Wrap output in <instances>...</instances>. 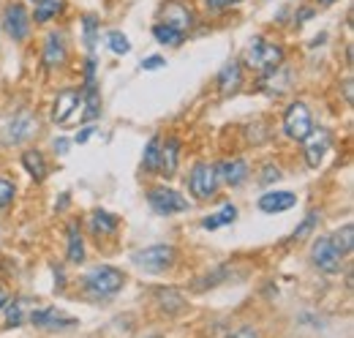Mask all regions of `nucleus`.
Wrapping results in <instances>:
<instances>
[{
    "label": "nucleus",
    "mask_w": 354,
    "mask_h": 338,
    "mask_svg": "<svg viewBox=\"0 0 354 338\" xmlns=\"http://www.w3.org/2000/svg\"><path fill=\"white\" fill-rule=\"evenodd\" d=\"M93 131H95V128H93V126L82 128V131H80V134H77V136H74V142H77V145H85V142H88L90 136H93Z\"/></svg>",
    "instance_id": "obj_38"
},
{
    "label": "nucleus",
    "mask_w": 354,
    "mask_h": 338,
    "mask_svg": "<svg viewBox=\"0 0 354 338\" xmlns=\"http://www.w3.org/2000/svg\"><path fill=\"white\" fill-rule=\"evenodd\" d=\"M161 66H167V60L161 55H150V57L142 60V71H158Z\"/></svg>",
    "instance_id": "obj_35"
},
{
    "label": "nucleus",
    "mask_w": 354,
    "mask_h": 338,
    "mask_svg": "<svg viewBox=\"0 0 354 338\" xmlns=\"http://www.w3.org/2000/svg\"><path fill=\"white\" fill-rule=\"evenodd\" d=\"M95 82V60L93 57H88L85 60V84Z\"/></svg>",
    "instance_id": "obj_37"
},
{
    "label": "nucleus",
    "mask_w": 354,
    "mask_h": 338,
    "mask_svg": "<svg viewBox=\"0 0 354 338\" xmlns=\"http://www.w3.org/2000/svg\"><path fill=\"white\" fill-rule=\"evenodd\" d=\"M82 109V87H63L52 104V121L66 126ZM82 115V112H80Z\"/></svg>",
    "instance_id": "obj_10"
},
{
    "label": "nucleus",
    "mask_w": 354,
    "mask_h": 338,
    "mask_svg": "<svg viewBox=\"0 0 354 338\" xmlns=\"http://www.w3.org/2000/svg\"><path fill=\"white\" fill-rule=\"evenodd\" d=\"M30 25H33V19H30V14H28V8L22 3H8L6 6V11H3V30L8 33L11 42H25L30 36Z\"/></svg>",
    "instance_id": "obj_9"
},
{
    "label": "nucleus",
    "mask_w": 354,
    "mask_h": 338,
    "mask_svg": "<svg viewBox=\"0 0 354 338\" xmlns=\"http://www.w3.org/2000/svg\"><path fill=\"white\" fill-rule=\"evenodd\" d=\"M226 338H262V336H259V330L254 325H243V328H237L234 333H229Z\"/></svg>",
    "instance_id": "obj_36"
},
{
    "label": "nucleus",
    "mask_w": 354,
    "mask_h": 338,
    "mask_svg": "<svg viewBox=\"0 0 354 338\" xmlns=\"http://www.w3.org/2000/svg\"><path fill=\"white\" fill-rule=\"evenodd\" d=\"M123 287H126V276H123V270H118L112 265H95L82 276V290L93 300L115 297Z\"/></svg>",
    "instance_id": "obj_1"
},
{
    "label": "nucleus",
    "mask_w": 354,
    "mask_h": 338,
    "mask_svg": "<svg viewBox=\"0 0 354 338\" xmlns=\"http://www.w3.org/2000/svg\"><path fill=\"white\" fill-rule=\"evenodd\" d=\"M333 145V136L327 128H313L308 136L303 139V156H306V164L310 169H319V164L324 161L327 150Z\"/></svg>",
    "instance_id": "obj_12"
},
{
    "label": "nucleus",
    "mask_w": 354,
    "mask_h": 338,
    "mask_svg": "<svg viewBox=\"0 0 354 338\" xmlns=\"http://www.w3.org/2000/svg\"><path fill=\"white\" fill-rule=\"evenodd\" d=\"M283 175H281V169L272 167V164H267L265 169H262V177H259V183L262 186H267V183H275V180H281Z\"/></svg>",
    "instance_id": "obj_34"
},
{
    "label": "nucleus",
    "mask_w": 354,
    "mask_h": 338,
    "mask_svg": "<svg viewBox=\"0 0 354 338\" xmlns=\"http://www.w3.org/2000/svg\"><path fill=\"white\" fill-rule=\"evenodd\" d=\"M240 84H243V66H240V60H229L218 71V90H221L223 96H229Z\"/></svg>",
    "instance_id": "obj_20"
},
{
    "label": "nucleus",
    "mask_w": 354,
    "mask_h": 338,
    "mask_svg": "<svg viewBox=\"0 0 354 338\" xmlns=\"http://www.w3.org/2000/svg\"><path fill=\"white\" fill-rule=\"evenodd\" d=\"M28 322L33 328H44V330H66V328H77V319L57 311L55 305H39L28 314Z\"/></svg>",
    "instance_id": "obj_11"
},
{
    "label": "nucleus",
    "mask_w": 354,
    "mask_h": 338,
    "mask_svg": "<svg viewBox=\"0 0 354 338\" xmlns=\"http://www.w3.org/2000/svg\"><path fill=\"white\" fill-rule=\"evenodd\" d=\"M98 28H101L98 17H93V14H85V17H82V30H85V44H88V49H93V46H95Z\"/></svg>",
    "instance_id": "obj_32"
},
{
    "label": "nucleus",
    "mask_w": 354,
    "mask_h": 338,
    "mask_svg": "<svg viewBox=\"0 0 354 338\" xmlns=\"http://www.w3.org/2000/svg\"><path fill=\"white\" fill-rule=\"evenodd\" d=\"M36 131H39V121L33 118V112L19 109L17 115H11V118L3 123L0 136H3L6 145H22V142H28Z\"/></svg>",
    "instance_id": "obj_7"
},
{
    "label": "nucleus",
    "mask_w": 354,
    "mask_h": 338,
    "mask_svg": "<svg viewBox=\"0 0 354 338\" xmlns=\"http://www.w3.org/2000/svg\"><path fill=\"white\" fill-rule=\"evenodd\" d=\"M283 46L275 42H267L265 36H257V39H251L248 46H245V55H243V60H245V66L248 69H254V71H259L262 77L270 74V71H275L278 66H283Z\"/></svg>",
    "instance_id": "obj_2"
},
{
    "label": "nucleus",
    "mask_w": 354,
    "mask_h": 338,
    "mask_svg": "<svg viewBox=\"0 0 354 338\" xmlns=\"http://www.w3.org/2000/svg\"><path fill=\"white\" fill-rule=\"evenodd\" d=\"M30 3H33V6H36V3H41V0H30Z\"/></svg>",
    "instance_id": "obj_44"
},
{
    "label": "nucleus",
    "mask_w": 354,
    "mask_h": 338,
    "mask_svg": "<svg viewBox=\"0 0 354 338\" xmlns=\"http://www.w3.org/2000/svg\"><path fill=\"white\" fill-rule=\"evenodd\" d=\"M310 262H313L316 270H322L327 276H335V273H341L344 254L333 246L330 238H316L313 246H310Z\"/></svg>",
    "instance_id": "obj_8"
},
{
    "label": "nucleus",
    "mask_w": 354,
    "mask_h": 338,
    "mask_svg": "<svg viewBox=\"0 0 354 338\" xmlns=\"http://www.w3.org/2000/svg\"><path fill=\"white\" fill-rule=\"evenodd\" d=\"M330 240H333V246H335L338 251L346 256V254L354 249V226H352V221H346L344 226H338V229H335V235H333Z\"/></svg>",
    "instance_id": "obj_28"
},
{
    "label": "nucleus",
    "mask_w": 354,
    "mask_h": 338,
    "mask_svg": "<svg viewBox=\"0 0 354 338\" xmlns=\"http://www.w3.org/2000/svg\"><path fill=\"white\" fill-rule=\"evenodd\" d=\"M322 6H333V3H338V0H319Z\"/></svg>",
    "instance_id": "obj_43"
},
{
    "label": "nucleus",
    "mask_w": 354,
    "mask_h": 338,
    "mask_svg": "<svg viewBox=\"0 0 354 338\" xmlns=\"http://www.w3.org/2000/svg\"><path fill=\"white\" fill-rule=\"evenodd\" d=\"M147 205L153 208L156 215H177V213H188L191 211V202L175 191V188H167V186H156L147 191Z\"/></svg>",
    "instance_id": "obj_6"
},
{
    "label": "nucleus",
    "mask_w": 354,
    "mask_h": 338,
    "mask_svg": "<svg viewBox=\"0 0 354 338\" xmlns=\"http://www.w3.org/2000/svg\"><path fill=\"white\" fill-rule=\"evenodd\" d=\"M22 167H25V172H28L33 180H39V183L49 175V167H46V159L41 150H25V153H22Z\"/></svg>",
    "instance_id": "obj_22"
},
{
    "label": "nucleus",
    "mask_w": 354,
    "mask_h": 338,
    "mask_svg": "<svg viewBox=\"0 0 354 338\" xmlns=\"http://www.w3.org/2000/svg\"><path fill=\"white\" fill-rule=\"evenodd\" d=\"M17 199V186L8 177H0V211H6Z\"/></svg>",
    "instance_id": "obj_33"
},
{
    "label": "nucleus",
    "mask_w": 354,
    "mask_h": 338,
    "mask_svg": "<svg viewBox=\"0 0 354 338\" xmlns=\"http://www.w3.org/2000/svg\"><path fill=\"white\" fill-rule=\"evenodd\" d=\"M216 172H218V180L223 186H232V188H240L251 177V169L245 164V159H240V156L223 159L221 164H216Z\"/></svg>",
    "instance_id": "obj_14"
},
{
    "label": "nucleus",
    "mask_w": 354,
    "mask_h": 338,
    "mask_svg": "<svg viewBox=\"0 0 354 338\" xmlns=\"http://www.w3.org/2000/svg\"><path fill=\"white\" fill-rule=\"evenodd\" d=\"M158 164H161V136H150L142 153V167L147 172H158Z\"/></svg>",
    "instance_id": "obj_27"
},
{
    "label": "nucleus",
    "mask_w": 354,
    "mask_h": 338,
    "mask_svg": "<svg viewBox=\"0 0 354 338\" xmlns=\"http://www.w3.org/2000/svg\"><path fill=\"white\" fill-rule=\"evenodd\" d=\"M234 0H207V6L213 8V11H221V8H226V6H232Z\"/></svg>",
    "instance_id": "obj_39"
},
{
    "label": "nucleus",
    "mask_w": 354,
    "mask_h": 338,
    "mask_svg": "<svg viewBox=\"0 0 354 338\" xmlns=\"http://www.w3.org/2000/svg\"><path fill=\"white\" fill-rule=\"evenodd\" d=\"M60 8H63V0H41V3H36L33 19H36L39 25H46V22H52V19L60 14Z\"/></svg>",
    "instance_id": "obj_29"
},
{
    "label": "nucleus",
    "mask_w": 354,
    "mask_h": 338,
    "mask_svg": "<svg viewBox=\"0 0 354 338\" xmlns=\"http://www.w3.org/2000/svg\"><path fill=\"white\" fill-rule=\"evenodd\" d=\"M234 218H237V208L232 205V202H226L221 211L213 213V215H205V221H202V229H210V232H216V229H221V226H229V224H234Z\"/></svg>",
    "instance_id": "obj_25"
},
{
    "label": "nucleus",
    "mask_w": 354,
    "mask_h": 338,
    "mask_svg": "<svg viewBox=\"0 0 354 338\" xmlns=\"http://www.w3.org/2000/svg\"><path fill=\"white\" fill-rule=\"evenodd\" d=\"M131 262L139 270H145V273H164V270L175 267L177 249L172 243H156V246H147V249L133 251Z\"/></svg>",
    "instance_id": "obj_3"
},
{
    "label": "nucleus",
    "mask_w": 354,
    "mask_h": 338,
    "mask_svg": "<svg viewBox=\"0 0 354 338\" xmlns=\"http://www.w3.org/2000/svg\"><path fill=\"white\" fill-rule=\"evenodd\" d=\"M153 36H156V42L164 44V46H180L183 39H185L183 30H177V28L167 25V22H156L153 25Z\"/></svg>",
    "instance_id": "obj_26"
},
{
    "label": "nucleus",
    "mask_w": 354,
    "mask_h": 338,
    "mask_svg": "<svg viewBox=\"0 0 354 338\" xmlns=\"http://www.w3.org/2000/svg\"><path fill=\"white\" fill-rule=\"evenodd\" d=\"M6 303H8V292L0 287V311H3V305H6Z\"/></svg>",
    "instance_id": "obj_42"
},
{
    "label": "nucleus",
    "mask_w": 354,
    "mask_h": 338,
    "mask_svg": "<svg viewBox=\"0 0 354 338\" xmlns=\"http://www.w3.org/2000/svg\"><path fill=\"white\" fill-rule=\"evenodd\" d=\"M88 221H90V232L95 238H109V235H115L120 229V218L106 211H93Z\"/></svg>",
    "instance_id": "obj_19"
},
{
    "label": "nucleus",
    "mask_w": 354,
    "mask_h": 338,
    "mask_svg": "<svg viewBox=\"0 0 354 338\" xmlns=\"http://www.w3.org/2000/svg\"><path fill=\"white\" fill-rule=\"evenodd\" d=\"M313 131V115H310V107L306 101H292L283 112V134L292 139V142H303Z\"/></svg>",
    "instance_id": "obj_5"
},
{
    "label": "nucleus",
    "mask_w": 354,
    "mask_h": 338,
    "mask_svg": "<svg viewBox=\"0 0 354 338\" xmlns=\"http://www.w3.org/2000/svg\"><path fill=\"white\" fill-rule=\"evenodd\" d=\"M180 153H183V142L177 136H167V142H161V164H158L161 177H175L180 167Z\"/></svg>",
    "instance_id": "obj_16"
},
{
    "label": "nucleus",
    "mask_w": 354,
    "mask_h": 338,
    "mask_svg": "<svg viewBox=\"0 0 354 338\" xmlns=\"http://www.w3.org/2000/svg\"><path fill=\"white\" fill-rule=\"evenodd\" d=\"M185 183H188L191 197H196V199H202V202H205V199H213V197L218 194V188H221L216 164H210V161H196V164L191 167V172H188Z\"/></svg>",
    "instance_id": "obj_4"
},
{
    "label": "nucleus",
    "mask_w": 354,
    "mask_h": 338,
    "mask_svg": "<svg viewBox=\"0 0 354 338\" xmlns=\"http://www.w3.org/2000/svg\"><path fill=\"white\" fill-rule=\"evenodd\" d=\"M295 205H297V197L292 191H267L257 202V208L262 213H286Z\"/></svg>",
    "instance_id": "obj_17"
},
{
    "label": "nucleus",
    "mask_w": 354,
    "mask_h": 338,
    "mask_svg": "<svg viewBox=\"0 0 354 338\" xmlns=\"http://www.w3.org/2000/svg\"><path fill=\"white\" fill-rule=\"evenodd\" d=\"M156 305L164 311V314H180L185 308V297L177 292L175 287H158L156 290Z\"/></svg>",
    "instance_id": "obj_21"
},
{
    "label": "nucleus",
    "mask_w": 354,
    "mask_h": 338,
    "mask_svg": "<svg viewBox=\"0 0 354 338\" xmlns=\"http://www.w3.org/2000/svg\"><path fill=\"white\" fill-rule=\"evenodd\" d=\"M106 44H109V49H112L115 55H129V52H131V42H129V36H126V33H120V30H112V33L106 36Z\"/></svg>",
    "instance_id": "obj_31"
},
{
    "label": "nucleus",
    "mask_w": 354,
    "mask_h": 338,
    "mask_svg": "<svg viewBox=\"0 0 354 338\" xmlns=\"http://www.w3.org/2000/svg\"><path fill=\"white\" fill-rule=\"evenodd\" d=\"M310 17H313V8H300L295 14V22H303V19H310Z\"/></svg>",
    "instance_id": "obj_41"
},
{
    "label": "nucleus",
    "mask_w": 354,
    "mask_h": 338,
    "mask_svg": "<svg viewBox=\"0 0 354 338\" xmlns=\"http://www.w3.org/2000/svg\"><path fill=\"white\" fill-rule=\"evenodd\" d=\"M68 145H71V142H68V139H63V136H60V139H55V150H57L60 156H63V153H68Z\"/></svg>",
    "instance_id": "obj_40"
},
{
    "label": "nucleus",
    "mask_w": 354,
    "mask_h": 338,
    "mask_svg": "<svg viewBox=\"0 0 354 338\" xmlns=\"http://www.w3.org/2000/svg\"><path fill=\"white\" fill-rule=\"evenodd\" d=\"M68 60V44H66V36L52 30L44 39V52H41V63H44L46 71H57L63 69Z\"/></svg>",
    "instance_id": "obj_13"
},
{
    "label": "nucleus",
    "mask_w": 354,
    "mask_h": 338,
    "mask_svg": "<svg viewBox=\"0 0 354 338\" xmlns=\"http://www.w3.org/2000/svg\"><path fill=\"white\" fill-rule=\"evenodd\" d=\"M66 259H68V265L85 262V238H82V229L77 221H71L66 229Z\"/></svg>",
    "instance_id": "obj_18"
},
{
    "label": "nucleus",
    "mask_w": 354,
    "mask_h": 338,
    "mask_svg": "<svg viewBox=\"0 0 354 338\" xmlns=\"http://www.w3.org/2000/svg\"><path fill=\"white\" fill-rule=\"evenodd\" d=\"M30 300H25V297H17L14 303H6L3 305V311H6V328H22L25 322H28V305Z\"/></svg>",
    "instance_id": "obj_23"
},
{
    "label": "nucleus",
    "mask_w": 354,
    "mask_h": 338,
    "mask_svg": "<svg viewBox=\"0 0 354 338\" xmlns=\"http://www.w3.org/2000/svg\"><path fill=\"white\" fill-rule=\"evenodd\" d=\"M82 121H95L101 118V96H98V87L95 82H90L82 87Z\"/></svg>",
    "instance_id": "obj_24"
},
{
    "label": "nucleus",
    "mask_w": 354,
    "mask_h": 338,
    "mask_svg": "<svg viewBox=\"0 0 354 338\" xmlns=\"http://www.w3.org/2000/svg\"><path fill=\"white\" fill-rule=\"evenodd\" d=\"M319 218H322L319 213H316V211H310L308 215H306V218L300 221V226H295V232H292V240H303V238H308L310 232L316 229V224H319Z\"/></svg>",
    "instance_id": "obj_30"
},
{
    "label": "nucleus",
    "mask_w": 354,
    "mask_h": 338,
    "mask_svg": "<svg viewBox=\"0 0 354 338\" xmlns=\"http://www.w3.org/2000/svg\"><path fill=\"white\" fill-rule=\"evenodd\" d=\"M194 19H196V17H194L191 6H185L183 0H169V3H164V8H161V22L172 25V28L183 30V33L191 30Z\"/></svg>",
    "instance_id": "obj_15"
}]
</instances>
